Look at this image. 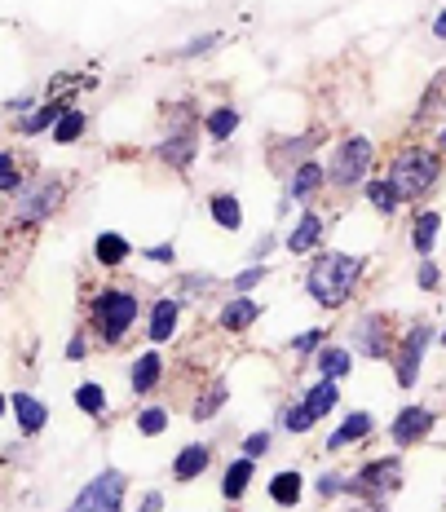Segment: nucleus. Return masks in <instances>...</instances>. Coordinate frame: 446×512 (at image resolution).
<instances>
[{
    "label": "nucleus",
    "instance_id": "obj_9",
    "mask_svg": "<svg viewBox=\"0 0 446 512\" xmlns=\"http://www.w3.org/2000/svg\"><path fill=\"white\" fill-rule=\"evenodd\" d=\"M124 495H129V473L106 464L102 473H93L89 482L76 490L67 512H124Z\"/></svg>",
    "mask_w": 446,
    "mask_h": 512
},
{
    "label": "nucleus",
    "instance_id": "obj_42",
    "mask_svg": "<svg viewBox=\"0 0 446 512\" xmlns=\"http://www.w3.org/2000/svg\"><path fill=\"white\" fill-rule=\"evenodd\" d=\"M270 446H274V429H257V433H248L239 442V455H248V460H265Z\"/></svg>",
    "mask_w": 446,
    "mask_h": 512
},
{
    "label": "nucleus",
    "instance_id": "obj_40",
    "mask_svg": "<svg viewBox=\"0 0 446 512\" xmlns=\"http://www.w3.org/2000/svg\"><path fill=\"white\" fill-rule=\"evenodd\" d=\"M23 168H18V151H0V190H5L9 199L23 195Z\"/></svg>",
    "mask_w": 446,
    "mask_h": 512
},
{
    "label": "nucleus",
    "instance_id": "obj_19",
    "mask_svg": "<svg viewBox=\"0 0 446 512\" xmlns=\"http://www.w3.org/2000/svg\"><path fill=\"white\" fill-rule=\"evenodd\" d=\"M261 323V301L257 296H226L217 309V327L226 336H248Z\"/></svg>",
    "mask_w": 446,
    "mask_h": 512
},
{
    "label": "nucleus",
    "instance_id": "obj_24",
    "mask_svg": "<svg viewBox=\"0 0 446 512\" xmlns=\"http://www.w3.org/2000/svg\"><path fill=\"white\" fill-rule=\"evenodd\" d=\"M358 195H363V204H367L371 212H376L380 221H394L398 212L407 208V204H402V195H398V186H394V181H389L385 173H376V177H371L367 186L358 190Z\"/></svg>",
    "mask_w": 446,
    "mask_h": 512
},
{
    "label": "nucleus",
    "instance_id": "obj_12",
    "mask_svg": "<svg viewBox=\"0 0 446 512\" xmlns=\"http://www.w3.org/2000/svg\"><path fill=\"white\" fill-rule=\"evenodd\" d=\"M438 429V411L424 407V402H407V407L394 411L389 420V446L394 451H411V446H424Z\"/></svg>",
    "mask_w": 446,
    "mask_h": 512
},
{
    "label": "nucleus",
    "instance_id": "obj_28",
    "mask_svg": "<svg viewBox=\"0 0 446 512\" xmlns=\"http://www.w3.org/2000/svg\"><path fill=\"white\" fill-rule=\"evenodd\" d=\"M252 477H257V460H248V455H235V460L221 468V499L235 508L239 499L252 490Z\"/></svg>",
    "mask_w": 446,
    "mask_h": 512
},
{
    "label": "nucleus",
    "instance_id": "obj_47",
    "mask_svg": "<svg viewBox=\"0 0 446 512\" xmlns=\"http://www.w3.org/2000/svg\"><path fill=\"white\" fill-rule=\"evenodd\" d=\"M279 243H283V234H279V230H265V234H257V243L248 248V261H265V256L279 248Z\"/></svg>",
    "mask_w": 446,
    "mask_h": 512
},
{
    "label": "nucleus",
    "instance_id": "obj_23",
    "mask_svg": "<svg viewBox=\"0 0 446 512\" xmlns=\"http://www.w3.org/2000/svg\"><path fill=\"white\" fill-rule=\"evenodd\" d=\"M212 468V446L208 442H186L182 451L173 455V464H168V473H173V482L177 486H190V482H199Z\"/></svg>",
    "mask_w": 446,
    "mask_h": 512
},
{
    "label": "nucleus",
    "instance_id": "obj_53",
    "mask_svg": "<svg viewBox=\"0 0 446 512\" xmlns=\"http://www.w3.org/2000/svg\"><path fill=\"white\" fill-rule=\"evenodd\" d=\"M442 120H446V106H442Z\"/></svg>",
    "mask_w": 446,
    "mask_h": 512
},
{
    "label": "nucleus",
    "instance_id": "obj_16",
    "mask_svg": "<svg viewBox=\"0 0 446 512\" xmlns=\"http://www.w3.org/2000/svg\"><path fill=\"white\" fill-rule=\"evenodd\" d=\"M376 429H380V424H376V415H371V411H363V407L345 411L341 424H336V429L323 437V451L327 455H341V451H349V446H363V442L376 437Z\"/></svg>",
    "mask_w": 446,
    "mask_h": 512
},
{
    "label": "nucleus",
    "instance_id": "obj_2",
    "mask_svg": "<svg viewBox=\"0 0 446 512\" xmlns=\"http://www.w3.org/2000/svg\"><path fill=\"white\" fill-rule=\"evenodd\" d=\"M84 318H89V332L98 340L102 349H120L129 332L137 327V318H142V301H137L133 287H120V283H106L98 292L89 296V305H84Z\"/></svg>",
    "mask_w": 446,
    "mask_h": 512
},
{
    "label": "nucleus",
    "instance_id": "obj_45",
    "mask_svg": "<svg viewBox=\"0 0 446 512\" xmlns=\"http://www.w3.org/2000/svg\"><path fill=\"white\" fill-rule=\"evenodd\" d=\"M142 261H151V265H177V239L146 243V248H142Z\"/></svg>",
    "mask_w": 446,
    "mask_h": 512
},
{
    "label": "nucleus",
    "instance_id": "obj_54",
    "mask_svg": "<svg viewBox=\"0 0 446 512\" xmlns=\"http://www.w3.org/2000/svg\"><path fill=\"white\" fill-rule=\"evenodd\" d=\"M230 512H235V508H230Z\"/></svg>",
    "mask_w": 446,
    "mask_h": 512
},
{
    "label": "nucleus",
    "instance_id": "obj_18",
    "mask_svg": "<svg viewBox=\"0 0 446 512\" xmlns=\"http://www.w3.org/2000/svg\"><path fill=\"white\" fill-rule=\"evenodd\" d=\"M318 142H323V128H305V133H292V137H274L270 142V164L274 168H292L305 164V159H314Z\"/></svg>",
    "mask_w": 446,
    "mask_h": 512
},
{
    "label": "nucleus",
    "instance_id": "obj_1",
    "mask_svg": "<svg viewBox=\"0 0 446 512\" xmlns=\"http://www.w3.org/2000/svg\"><path fill=\"white\" fill-rule=\"evenodd\" d=\"M367 265H371V256H363V252L323 248V252L310 256L301 287L323 314H336V309H345L358 296V287L367 279Z\"/></svg>",
    "mask_w": 446,
    "mask_h": 512
},
{
    "label": "nucleus",
    "instance_id": "obj_32",
    "mask_svg": "<svg viewBox=\"0 0 446 512\" xmlns=\"http://www.w3.org/2000/svg\"><path fill=\"white\" fill-rule=\"evenodd\" d=\"M71 402H76V411H84L89 420H106V415H111V402H106V389L98 380H80L76 389H71Z\"/></svg>",
    "mask_w": 446,
    "mask_h": 512
},
{
    "label": "nucleus",
    "instance_id": "obj_33",
    "mask_svg": "<svg viewBox=\"0 0 446 512\" xmlns=\"http://www.w3.org/2000/svg\"><path fill=\"white\" fill-rule=\"evenodd\" d=\"M133 424H137V433L142 437H164L168 424H173V411H168L164 402H142L137 415H133Z\"/></svg>",
    "mask_w": 446,
    "mask_h": 512
},
{
    "label": "nucleus",
    "instance_id": "obj_7",
    "mask_svg": "<svg viewBox=\"0 0 446 512\" xmlns=\"http://www.w3.org/2000/svg\"><path fill=\"white\" fill-rule=\"evenodd\" d=\"M345 345L354 349L358 358H367V362H389L394 358V349H398V327H394V318H389L385 309H363V314L349 323Z\"/></svg>",
    "mask_w": 446,
    "mask_h": 512
},
{
    "label": "nucleus",
    "instance_id": "obj_21",
    "mask_svg": "<svg viewBox=\"0 0 446 512\" xmlns=\"http://www.w3.org/2000/svg\"><path fill=\"white\" fill-rule=\"evenodd\" d=\"M310 367H314V376H323V380H349L358 367V354L345 345V340H327V345L310 358Z\"/></svg>",
    "mask_w": 446,
    "mask_h": 512
},
{
    "label": "nucleus",
    "instance_id": "obj_5",
    "mask_svg": "<svg viewBox=\"0 0 446 512\" xmlns=\"http://www.w3.org/2000/svg\"><path fill=\"white\" fill-rule=\"evenodd\" d=\"M62 199H67V181H62L58 173H40L31 177L23 186V195L9 199V226L14 230H36L45 226V221H53V212L62 208Z\"/></svg>",
    "mask_w": 446,
    "mask_h": 512
},
{
    "label": "nucleus",
    "instance_id": "obj_3",
    "mask_svg": "<svg viewBox=\"0 0 446 512\" xmlns=\"http://www.w3.org/2000/svg\"><path fill=\"white\" fill-rule=\"evenodd\" d=\"M442 173H446V159L433 151V142H402L385 168V177L398 186V195L407 208H420L424 199L438 190Z\"/></svg>",
    "mask_w": 446,
    "mask_h": 512
},
{
    "label": "nucleus",
    "instance_id": "obj_49",
    "mask_svg": "<svg viewBox=\"0 0 446 512\" xmlns=\"http://www.w3.org/2000/svg\"><path fill=\"white\" fill-rule=\"evenodd\" d=\"M137 512H164V490H146L142 504H137Z\"/></svg>",
    "mask_w": 446,
    "mask_h": 512
},
{
    "label": "nucleus",
    "instance_id": "obj_51",
    "mask_svg": "<svg viewBox=\"0 0 446 512\" xmlns=\"http://www.w3.org/2000/svg\"><path fill=\"white\" fill-rule=\"evenodd\" d=\"M433 151H438V155L446 159V120H442L438 128H433Z\"/></svg>",
    "mask_w": 446,
    "mask_h": 512
},
{
    "label": "nucleus",
    "instance_id": "obj_22",
    "mask_svg": "<svg viewBox=\"0 0 446 512\" xmlns=\"http://www.w3.org/2000/svg\"><path fill=\"white\" fill-rule=\"evenodd\" d=\"M438 234H442V212L438 208H411V226H407V239H411V252L416 256H433L438 252Z\"/></svg>",
    "mask_w": 446,
    "mask_h": 512
},
{
    "label": "nucleus",
    "instance_id": "obj_39",
    "mask_svg": "<svg viewBox=\"0 0 446 512\" xmlns=\"http://www.w3.org/2000/svg\"><path fill=\"white\" fill-rule=\"evenodd\" d=\"M265 279H270V261H248L235 279H230V296H252Z\"/></svg>",
    "mask_w": 446,
    "mask_h": 512
},
{
    "label": "nucleus",
    "instance_id": "obj_52",
    "mask_svg": "<svg viewBox=\"0 0 446 512\" xmlns=\"http://www.w3.org/2000/svg\"><path fill=\"white\" fill-rule=\"evenodd\" d=\"M438 345L446 349V327H438Z\"/></svg>",
    "mask_w": 446,
    "mask_h": 512
},
{
    "label": "nucleus",
    "instance_id": "obj_41",
    "mask_svg": "<svg viewBox=\"0 0 446 512\" xmlns=\"http://www.w3.org/2000/svg\"><path fill=\"white\" fill-rule=\"evenodd\" d=\"M217 45H221V31H204V36L186 40V45H182V49H177V53H173V58H177V62H195V58H208V53H212V49H217Z\"/></svg>",
    "mask_w": 446,
    "mask_h": 512
},
{
    "label": "nucleus",
    "instance_id": "obj_8",
    "mask_svg": "<svg viewBox=\"0 0 446 512\" xmlns=\"http://www.w3.org/2000/svg\"><path fill=\"white\" fill-rule=\"evenodd\" d=\"M402 451H385V455H371L349 473V499H385L398 495L402 486Z\"/></svg>",
    "mask_w": 446,
    "mask_h": 512
},
{
    "label": "nucleus",
    "instance_id": "obj_20",
    "mask_svg": "<svg viewBox=\"0 0 446 512\" xmlns=\"http://www.w3.org/2000/svg\"><path fill=\"white\" fill-rule=\"evenodd\" d=\"M164 354H159V345L151 349H142L133 362H129V389H133V398H151V393L164 384Z\"/></svg>",
    "mask_w": 446,
    "mask_h": 512
},
{
    "label": "nucleus",
    "instance_id": "obj_38",
    "mask_svg": "<svg viewBox=\"0 0 446 512\" xmlns=\"http://www.w3.org/2000/svg\"><path fill=\"white\" fill-rule=\"evenodd\" d=\"M327 340H332V332H327V327H305V332H296V336L288 340V354L301 358V362H310L318 349L327 345Z\"/></svg>",
    "mask_w": 446,
    "mask_h": 512
},
{
    "label": "nucleus",
    "instance_id": "obj_34",
    "mask_svg": "<svg viewBox=\"0 0 446 512\" xmlns=\"http://www.w3.org/2000/svg\"><path fill=\"white\" fill-rule=\"evenodd\" d=\"M314 415L310 411H305V402L301 398H288V402H283V407H279V429L283 433H288V437H305V433H314Z\"/></svg>",
    "mask_w": 446,
    "mask_h": 512
},
{
    "label": "nucleus",
    "instance_id": "obj_10",
    "mask_svg": "<svg viewBox=\"0 0 446 512\" xmlns=\"http://www.w3.org/2000/svg\"><path fill=\"white\" fill-rule=\"evenodd\" d=\"M327 190V159H305L296 164L288 181H283V195H279V221L288 217L292 208H314V199Z\"/></svg>",
    "mask_w": 446,
    "mask_h": 512
},
{
    "label": "nucleus",
    "instance_id": "obj_15",
    "mask_svg": "<svg viewBox=\"0 0 446 512\" xmlns=\"http://www.w3.org/2000/svg\"><path fill=\"white\" fill-rule=\"evenodd\" d=\"M182 318H186L182 296H155V301L146 305V340H151V345H168V340H177Z\"/></svg>",
    "mask_w": 446,
    "mask_h": 512
},
{
    "label": "nucleus",
    "instance_id": "obj_25",
    "mask_svg": "<svg viewBox=\"0 0 446 512\" xmlns=\"http://www.w3.org/2000/svg\"><path fill=\"white\" fill-rule=\"evenodd\" d=\"M239 124H243V115H239V106H230V102H212L208 111L199 115L204 137H208V142H217V146H226L230 137L239 133Z\"/></svg>",
    "mask_w": 446,
    "mask_h": 512
},
{
    "label": "nucleus",
    "instance_id": "obj_44",
    "mask_svg": "<svg viewBox=\"0 0 446 512\" xmlns=\"http://www.w3.org/2000/svg\"><path fill=\"white\" fill-rule=\"evenodd\" d=\"M212 274H182V279H177V296H182V301H190V296H204V292H212Z\"/></svg>",
    "mask_w": 446,
    "mask_h": 512
},
{
    "label": "nucleus",
    "instance_id": "obj_30",
    "mask_svg": "<svg viewBox=\"0 0 446 512\" xmlns=\"http://www.w3.org/2000/svg\"><path fill=\"white\" fill-rule=\"evenodd\" d=\"M226 402H230V384L221 380V376H217V380H208L204 389H199V398L190 402V420H195V424H208L212 415L226 411Z\"/></svg>",
    "mask_w": 446,
    "mask_h": 512
},
{
    "label": "nucleus",
    "instance_id": "obj_6",
    "mask_svg": "<svg viewBox=\"0 0 446 512\" xmlns=\"http://www.w3.org/2000/svg\"><path fill=\"white\" fill-rule=\"evenodd\" d=\"M438 345V327L429 323V318H416V323H407L398 332V349L394 358H389V371H394V384L402 393H411L424 376V358H429V349Z\"/></svg>",
    "mask_w": 446,
    "mask_h": 512
},
{
    "label": "nucleus",
    "instance_id": "obj_36",
    "mask_svg": "<svg viewBox=\"0 0 446 512\" xmlns=\"http://www.w3.org/2000/svg\"><path fill=\"white\" fill-rule=\"evenodd\" d=\"M84 133H89V111H84V106H71V111L62 115L58 128H53L49 137H53V142H58V146H76Z\"/></svg>",
    "mask_w": 446,
    "mask_h": 512
},
{
    "label": "nucleus",
    "instance_id": "obj_26",
    "mask_svg": "<svg viewBox=\"0 0 446 512\" xmlns=\"http://www.w3.org/2000/svg\"><path fill=\"white\" fill-rule=\"evenodd\" d=\"M301 402H305V411H310L314 420L323 424L332 411H341V380L314 376V384H305V389H301Z\"/></svg>",
    "mask_w": 446,
    "mask_h": 512
},
{
    "label": "nucleus",
    "instance_id": "obj_13",
    "mask_svg": "<svg viewBox=\"0 0 446 512\" xmlns=\"http://www.w3.org/2000/svg\"><path fill=\"white\" fill-rule=\"evenodd\" d=\"M327 226H332V221H327L318 208H301V217H296L292 230L283 234V252H288V256H314V252H323Z\"/></svg>",
    "mask_w": 446,
    "mask_h": 512
},
{
    "label": "nucleus",
    "instance_id": "obj_46",
    "mask_svg": "<svg viewBox=\"0 0 446 512\" xmlns=\"http://www.w3.org/2000/svg\"><path fill=\"white\" fill-rule=\"evenodd\" d=\"M89 340H93L89 327H80V332H71L67 349H62V354H67V362H84V358H89Z\"/></svg>",
    "mask_w": 446,
    "mask_h": 512
},
{
    "label": "nucleus",
    "instance_id": "obj_35",
    "mask_svg": "<svg viewBox=\"0 0 446 512\" xmlns=\"http://www.w3.org/2000/svg\"><path fill=\"white\" fill-rule=\"evenodd\" d=\"M314 495H318V504H341L349 495V473H341V468H323V473L314 477Z\"/></svg>",
    "mask_w": 446,
    "mask_h": 512
},
{
    "label": "nucleus",
    "instance_id": "obj_48",
    "mask_svg": "<svg viewBox=\"0 0 446 512\" xmlns=\"http://www.w3.org/2000/svg\"><path fill=\"white\" fill-rule=\"evenodd\" d=\"M341 512H389L385 499H354V504H341Z\"/></svg>",
    "mask_w": 446,
    "mask_h": 512
},
{
    "label": "nucleus",
    "instance_id": "obj_4",
    "mask_svg": "<svg viewBox=\"0 0 446 512\" xmlns=\"http://www.w3.org/2000/svg\"><path fill=\"white\" fill-rule=\"evenodd\" d=\"M376 142H371L367 133H345L341 142L332 146V155H327V190H336V195H354V190H363L371 177H376Z\"/></svg>",
    "mask_w": 446,
    "mask_h": 512
},
{
    "label": "nucleus",
    "instance_id": "obj_27",
    "mask_svg": "<svg viewBox=\"0 0 446 512\" xmlns=\"http://www.w3.org/2000/svg\"><path fill=\"white\" fill-rule=\"evenodd\" d=\"M204 208H208V217H212L217 230H226V234L243 230V199L235 195V190H212V195L204 199Z\"/></svg>",
    "mask_w": 446,
    "mask_h": 512
},
{
    "label": "nucleus",
    "instance_id": "obj_17",
    "mask_svg": "<svg viewBox=\"0 0 446 512\" xmlns=\"http://www.w3.org/2000/svg\"><path fill=\"white\" fill-rule=\"evenodd\" d=\"M9 415H14L18 433H23L27 442H36V437L49 429V402L36 398V393H27V389L9 393Z\"/></svg>",
    "mask_w": 446,
    "mask_h": 512
},
{
    "label": "nucleus",
    "instance_id": "obj_29",
    "mask_svg": "<svg viewBox=\"0 0 446 512\" xmlns=\"http://www.w3.org/2000/svg\"><path fill=\"white\" fill-rule=\"evenodd\" d=\"M265 490H270V504L274 508L292 512V508H301V499H305V473H301V468H279Z\"/></svg>",
    "mask_w": 446,
    "mask_h": 512
},
{
    "label": "nucleus",
    "instance_id": "obj_37",
    "mask_svg": "<svg viewBox=\"0 0 446 512\" xmlns=\"http://www.w3.org/2000/svg\"><path fill=\"white\" fill-rule=\"evenodd\" d=\"M442 106H446V80H433L429 93H424V98L416 102V115H411V124L424 128V124L442 120Z\"/></svg>",
    "mask_w": 446,
    "mask_h": 512
},
{
    "label": "nucleus",
    "instance_id": "obj_14",
    "mask_svg": "<svg viewBox=\"0 0 446 512\" xmlns=\"http://www.w3.org/2000/svg\"><path fill=\"white\" fill-rule=\"evenodd\" d=\"M76 106V93H62V98H49V102H40L36 111H27V115H14L9 120V133H18V137H49L53 128H58L62 115Z\"/></svg>",
    "mask_w": 446,
    "mask_h": 512
},
{
    "label": "nucleus",
    "instance_id": "obj_43",
    "mask_svg": "<svg viewBox=\"0 0 446 512\" xmlns=\"http://www.w3.org/2000/svg\"><path fill=\"white\" fill-rule=\"evenodd\" d=\"M416 287H420V292H442V265L433 261V256H420V265H416Z\"/></svg>",
    "mask_w": 446,
    "mask_h": 512
},
{
    "label": "nucleus",
    "instance_id": "obj_31",
    "mask_svg": "<svg viewBox=\"0 0 446 512\" xmlns=\"http://www.w3.org/2000/svg\"><path fill=\"white\" fill-rule=\"evenodd\" d=\"M129 256H133V243L124 239L120 230H102L98 239H93V261H98L102 270H120Z\"/></svg>",
    "mask_w": 446,
    "mask_h": 512
},
{
    "label": "nucleus",
    "instance_id": "obj_50",
    "mask_svg": "<svg viewBox=\"0 0 446 512\" xmlns=\"http://www.w3.org/2000/svg\"><path fill=\"white\" fill-rule=\"evenodd\" d=\"M429 36H433V40H442V45H446V5L438 9V14H433V23H429Z\"/></svg>",
    "mask_w": 446,
    "mask_h": 512
},
{
    "label": "nucleus",
    "instance_id": "obj_11",
    "mask_svg": "<svg viewBox=\"0 0 446 512\" xmlns=\"http://www.w3.org/2000/svg\"><path fill=\"white\" fill-rule=\"evenodd\" d=\"M199 133L204 128H195V120H177L168 124V133L155 142V159L164 168H173V173H190V168L199 164Z\"/></svg>",
    "mask_w": 446,
    "mask_h": 512
}]
</instances>
